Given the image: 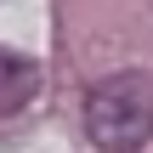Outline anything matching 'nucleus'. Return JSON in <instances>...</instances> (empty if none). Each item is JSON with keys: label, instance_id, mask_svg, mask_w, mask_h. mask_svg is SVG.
<instances>
[{"label": "nucleus", "instance_id": "nucleus-1", "mask_svg": "<svg viewBox=\"0 0 153 153\" xmlns=\"http://www.w3.org/2000/svg\"><path fill=\"white\" fill-rule=\"evenodd\" d=\"M85 136L102 153H136L153 136V85L142 74H108L85 91Z\"/></svg>", "mask_w": 153, "mask_h": 153}, {"label": "nucleus", "instance_id": "nucleus-2", "mask_svg": "<svg viewBox=\"0 0 153 153\" xmlns=\"http://www.w3.org/2000/svg\"><path fill=\"white\" fill-rule=\"evenodd\" d=\"M34 91H40V68L17 51H0V114H17Z\"/></svg>", "mask_w": 153, "mask_h": 153}]
</instances>
